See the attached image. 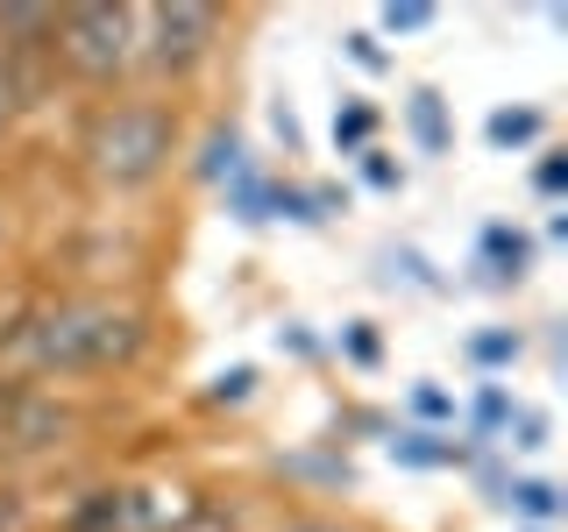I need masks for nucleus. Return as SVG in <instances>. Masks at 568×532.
I'll return each mask as SVG.
<instances>
[{
    "label": "nucleus",
    "instance_id": "f257e3e1",
    "mask_svg": "<svg viewBox=\"0 0 568 532\" xmlns=\"http://www.w3.org/2000/svg\"><path fill=\"white\" fill-rule=\"evenodd\" d=\"M22 341L43 377H114L142 355L150 327L114 298H71V306H50L36 327H22Z\"/></svg>",
    "mask_w": 568,
    "mask_h": 532
},
{
    "label": "nucleus",
    "instance_id": "f03ea898",
    "mask_svg": "<svg viewBox=\"0 0 568 532\" xmlns=\"http://www.w3.org/2000/svg\"><path fill=\"white\" fill-rule=\"evenodd\" d=\"M178 156V106L171 100H106L85 121V171L114 192L164 177Z\"/></svg>",
    "mask_w": 568,
    "mask_h": 532
},
{
    "label": "nucleus",
    "instance_id": "7ed1b4c3",
    "mask_svg": "<svg viewBox=\"0 0 568 532\" xmlns=\"http://www.w3.org/2000/svg\"><path fill=\"white\" fill-rule=\"evenodd\" d=\"M50 64H64L79 85H121L129 64H135V8H106V0L58 8Z\"/></svg>",
    "mask_w": 568,
    "mask_h": 532
},
{
    "label": "nucleus",
    "instance_id": "20e7f679",
    "mask_svg": "<svg viewBox=\"0 0 568 532\" xmlns=\"http://www.w3.org/2000/svg\"><path fill=\"white\" fill-rule=\"evenodd\" d=\"M135 43H142V64L156 79H192L213 43H221V8L206 0H156V8H135Z\"/></svg>",
    "mask_w": 568,
    "mask_h": 532
},
{
    "label": "nucleus",
    "instance_id": "39448f33",
    "mask_svg": "<svg viewBox=\"0 0 568 532\" xmlns=\"http://www.w3.org/2000/svg\"><path fill=\"white\" fill-rule=\"evenodd\" d=\"M221 206L235 213L242 227H263V221H298V227H320L313 192H306V185H284V177L256 171V164H248L242 177H227V185H221Z\"/></svg>",
    "mask_w": 568,
    "mask_h": 532
},
{
    "label": "nucleus",
    "instance_id": "423d86ee",
    "mask_svg": "<svg viewBox=\"0 0 568 532\" xmlns=\"http://www.w3.org/2000/svg\"><path fill=\"white\" fill-rule=\"evenodd\" d=\"M71 440V412L58 398H43V390H14L8 412H0V454L29 461V454H58Z\"/></svg>",
    "mask_w": 568,
    "mask_h": 532
},
{
    "label": "nucleus",
    "instance_id": "0eeeda50",
    "mask_svg": "<svg viewBox=\"0 0 568 532\" xmlns=\"http://www.w3.org/2000/svg\"><path fill=\"white\" fill-rule=\"evenodd\" d=\"M532 270V235L511 221H490L484 235H476V284H490V291H511V284H526Z\"/></svg>",
    "mask_w": 568,
    "mask_h": 532
},
{
    "label": "nucleus",
    "instance_id": "6e6552de",
    "mask_svg": "<svg viewBox=\"0 0 568 532\" xmlns=\"http://www.w3.org/2000/svg\"><path fill=\"white\" fill-rule=\"evenodd\" d=\"M384 454L398 461V469H469V461H476V448H469V440H455V433H434V426H390Z\"/></svg>",
    "mask_w": 568,
    "mask_h": 532
},
{
    "label": "nucleus",
    "instance_id": "1a4fd4ad",
    "mask_svg": "<svg viewBox=\"0 0 568 532\" xmlns=\"http://www.w3.org/2000/svg\"><path fill=\"white\" fill-rule=\"evenodd\" d=\"M405 135H413L419 156L455 150V114H448V93H440V85H413V93H405Z\"/></svg>",
    "mask_w": 568,
    "mask_h": 532
},
{
    "label": "nucleus",
    "instance_id": "9d476101",
    "mask_svg": "<svg viewBox=\"0 0 568 532\" xmlns=\"http://www.w3.org/2000/svg\"><path fill=\"white\" fill-rule=\"evenodd\" d=\"M497 511H511V519H526V525H561L568 490L555 483V475H511L505 497H497Z\"/></svg>",
    "mask_w": 568,
    "mask_h": 532
},
{
    "label": "nucleus",
    "instance_id": "9b49d317",
    "mask_svg": "<svg viewBox=\"0 0 568 532\" xmlns=\"http://www.w3.org/2000/svg\"><path fill=\"white\" fill-rule=\"evenodd\" d=\"M242 171H248V142H242V129H235V121H213L206 142H200V156H192V177L221 192L227 177H242Z\"/></svg>",
    "mask_w": 568,
    "mask_h": 532
},
{
    "label": "nucleus",
    "instance_id": "f8f14e48",
    "mask_svg": "<svg viewBox=\"0 0 568 532\" xmlns=\"http://www.w3.org/2000/svg\"><path fill=\"white\" fill-rule=\"evenodd\" d=\"M484 142L497 156L532 150V142H547V114H540V106H497V114L484 121Z\"/></svg>",
    "mask_w": 568,
    "mask_h": 532
},
{
    "label": "nucleus",
    "instance_id": "ddd939ff",
    "mask_svg": "<svg viewBox=\"0 0 568 532\" xmlns=\"http://www.w3.org/2000/svg\"><path fill=\"white\" fill-rule=\"evenodd\" d=\"M511 412H519V398H511L505 383H476V398H469V440H476V448H497L505 426H511Z\"/></svg>",
    "mask_w": 568,
    "mask_h": 532
},
{
    "label": "nucleus",
    "instance_id": "4468645a",
    "mask_svg": "<svg viewBox=\"0 0 568 532\" xmlns=\"http://www.w3.org/2000/svg\"><path fill=\"white\" fill-rule=\"evenodd\" d=\"M277 475L313 483V490H355V461L342 448H334V454H277Z\"/></svg>",
    "mask_w": 568,
    "mask_h": 532
},
{
    "label": "nucleus",
    "instance_id": "2eb2a0df",
    "mask_svg": "<svg viewBox=\"0 0 568 532\" xmlns=\"http://www.w3.org/2000/svg\"><path fill=\"white\" fill-rule=\"evenodd\" d=\"M64 532H129V490H85Z\"/></svg>",
    "mask_w": 568,
    "mask_h": 532
},
{
    "label": "nucleus",
    "instance_id": "dca6fc26",
    "mask_svg": "<svg viewBox=\"0 0 568 532\" xmlns=\"http://www.w3.org/2000/svg\"><path fill=\"white\" fill-rule=\"evenodd\" d=\"M369 142H377V106H369L363 93H342V100H334V150L363 156Z\"/></svg>",
    "mask_w": 568,
    "mask_h": 532
},
{
    "label": "nucleus",
    "instance_id": "f3484780",
    "mask_svg": "<svg viewBox=\"0 0 568 532\" xmlns=\"http://www.w3.org/2000/svg\"><path fill=\"white\" fill-rule=\"evenodd\" d=\"M462 355H469L476 369H511L526 355V334L519 327H476L469 341H462Z\"/></svg>",
    "mask_w": 568,
    "mask_h": 532
},
{
    "label": "nucleus",
    "instance_id": "a211bd4d",
    "mask_svg": "<svg viewBox=\"0 0 568 532\" xmlns=\"http://www.w3.org/2000/svg\"><path fill=\"white\" fill-rule=\"evenodd\" d=\"M377 263H384V284H413V291H448V277L434 270V263L419 256V248H377Z\"/></svg>",
    "mask_w": 568,
    "mask_h": 532
},
{
    "label": "nucleus",
    "instance_id": "6ab92c4d",
    "mask_svg": "<svg viewBox=\"0 0 568 532\" xmlns=\"http://www.w3.org/2000/svg\"><path fill=\"white\" fill-rule=\"evenodd\" d=\"M334 355L355 369H377L384 362V334H377V319H342V334H334Z\"/></svg>",
    "mask_w": 568,
    "mask_h": 532
},
{
    "label": "nucleus",
    "instance_id": "aec40b11",
    "mask_svg": "<svg viewBox=\"0 0 568 532\" xmlns=\"http://www.w3.org/2000/svg\"><path fill=\"white\" fill-rule=\"evenodd\" d=\"M413 419H419V426H434V433H448V426L462 419L455 390H448V383H434V377H426V383H413Z\"/></svg>",
    "mask_w": 568,
    "mask_h": 532
},
{
    "label": "nucleus",
    "instance_id": "412c9836",
    "mask_svg": "<svg viewBox=\"0 0 568 532\" xmlns=\"http://www.w3.org/2000/svg\"><path fill=\"white\" fill-rule=\"evenodd\" d=\"M505 440H511L519 454H540L547 440H555V419H547L540 405H519V412H511V426H505Z\"/></svg>",
    "mask_w": 568,
    "mask_h": 532
},
{
    "label": "nucleus",
    "instance_id": "4be33fe9",
    "mask_svg": "<svg viewBox=\"0 0 568 532\" xmlns=\"http://www.w3.org/2000/svg\"><path fill=\"white\" fill-rule=\"evenodd\" d=\"M434 22H440L434 0H390V8L377 14V29H384V35H419V29H434Z\"/></svg>",
    "mask_w": 568,
    "mask_h": 532
},
{
    "label": "nucleus",
    "instance_id": "5701e85b",
    "mask_svg": "<svg viewBox=\"0 0 568 532\" xmlns=\"http://www.w3.org/2000/svg\"><path fill=\"white\" fill-rule=\"evenodd\" d=\"M355 171H363V185H369V192H405V164L384 150V142H369V150L355 156Z\"/></svg>",
    "mask_w": 568,
    "mask_h": 532
},
{
    "label": "nucleus",
    "instance_id": "b1692460",
    "mask_svg": "<svg viewBox=\"0 0 568 532\" xmlns=\"http://www.w3.org/2000/svg\"><path fill=\"white\" fill-rule=\"evenodd\" d=\"M342 58H348L355 71H369V79H377V71H390V50H384L377 29H348V35H342Z\"/></svg>",
    "mask_w": 568,
    "mask_h": 532
},
{
    "label": "nucleus",
    "instance_id": "393cba45",
    "mask_svg": "<svg viewBox=\"0 0 568 532\" xmlns=\"http://www.w3.org/2000/svg\"><path fill=\"white\" fill-rule=\"evenodd\" d=\"M206 398H213V405H248V398H256V369H248V362L221 369V377L206 383Z\"/></svg>",
    "mask_w": 568,
    "mask_h": 532
},
{
    "label": "nucleus",
    "instance_id": "a878e982",
    "mask_svg": "<svg viewBox=\"0 0 568 532\" xmlns=\"http://www.w3.org/2000/svg\"><path fill=\"white\" fill-rule=\"evenodd\" d=\"M532 192H540V200H561V192H568V156L561 150H540V164H532Z\"/></svg>",
    "mask_w": 568,
    "mask_h": 532
},
{
    "label": "nucleus",
    "instance_id": "bb28decb",
    "mask_svg": "<svg viewBox=\"0 0 568 532\" xmlns=\"http://www.w3.org/2000/svg\"><path fill=\"white\" fill-rule=\"evenodd\" d=\"M22 525H29V497L14 475H0V532H22Z\"/></svg>",
    "mask_w": 568,
    "mask_h": 532
},
{
    "label": "nucleus",
    "instance_id": "cd10ccee",
    "mask_svg": "<svg viewBox=\"0 0 568 532\" xmlns=\"http://www.w3.org/2000/svg\"><path fill=\"white\" fill-rule=\"evenodd\" d=\"M271 129H277V142H284V150L298 156V142H306V135H298V114H292V106H284V100L271 106Z\"/></svg>",
    "mask_w": 568,
    "mask_h": 532
},
{
    "label": "nucleus",
    "instance_id": "c85d7f7f",
    "mask_svg": "<svg viewBox=\"0 0 568 532\" xmlns=\"http://www.w3.org/2000/svg\"><path fill=\"white\" fill-rule=\"evenodd\" d=\"M277 348H284V355H306V362L320 355V341H313L306 327H298V319H292V327H277Z\"/></svg>",
    "mask_w": 568,
    "mask_h": 532
},
{
    "label": "nucleus",
    "instance_id": "c756f323",
    "mask_svg": "<svg viewBox=\"0 0 568 532\" xmlns=\"http://www.w3.org/2000/svg\"><path fill=\"white\" fill-rule=\"evenodd\" d=\"M277 532H348L342 519H327V511H298V519H284Z\"/></svg>",
    "mask_w": 568,
    "mask_h": 532
},
{
    "label": "nucleus",
    "instance_id": "7c9ffc66",
    "mask_svg": "<svg viewBox=\"0 0 568 532\" xmlns=\"http://www.w3.org/2000/svg\"><path fill=\"white\" fill-rule=\"evenodd\" d=\"M8 114H14V100H8V79H0V129H8Z\"/></svg>",
    "mask_w": 568,
    "mask_h": 532
},
{
    "label": "nucleus",
    "instance_id": "2f4dec72",
    "mask_svg": "<svg viewBox=\"0 0 568 532\" xmlns=\"http://www.w3.org/2000/svg\"><path fill=\"white\" fill-rule=\"evenodd\" d=\"M519 532H555V525H519Z\"/></svg>",
    "mask_w": 568,
    "mask_h": 532
}]
</instances>
